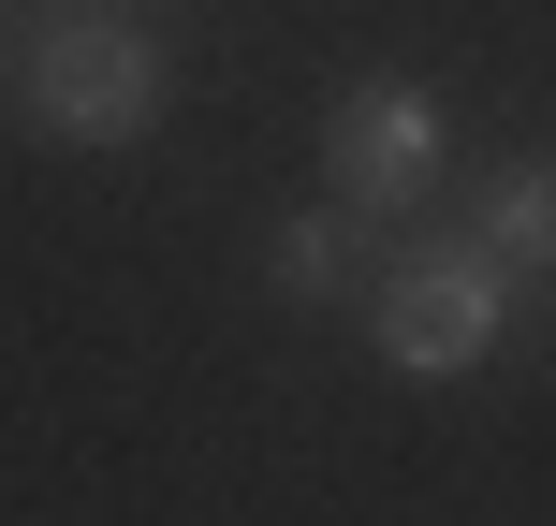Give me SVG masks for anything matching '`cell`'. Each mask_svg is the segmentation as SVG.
<instances>
[{"label":"cell","mask_w":556,"mask_h":526,"mask_svg":"<svg viewBox=\"0 0 556 526\" xmlns=\"http://www.w3.org/2000/svg\"><path fill=\"white\" fill-rule=\"evenodd\" d=\"M454 234H469L513 293H556V146H513V162L469 191V220H454Z\"/></svg>","instance_id":"obj_4"},{"label":"cell","mask_w":556,"mask_h":526,"mask_svg":"<svg viewBox=\"0 0 556 526\" xmlns=\"http://www.w3.org/2000/svg\"><path fill=\"white\" fill-rule=\"evenodd\" d=\"M15 103L45 146H147L176 117V44L132 0H45L15 29Z\"/></svg>","instance_id":"obj_1"},{"label":"cell","mask_w":556,"mask_h":526,"mask_svg":"<svg viewBox=\"0 0 556 526\" xmlns=\"http://www.w3.org/2000/svg\"><path fill=\"white\" fill-rule=\"evenodd\" d=\"M366 336H381L395 381H469L513 336V278L469 234H410V249H381V278H366Z\"/></svg>","instance_id":"obj_2"},{"label":"cell","mask_w":556,"mask_h":526,"mask_svg":"<svg viewBox=\"0 0 556 526\" xmlns=\"http://www.w3.org/2000/svg\"><path fill=\"white\" fill-rule=\"evenodd\" d=\"M454 191V117L425 74H352L323 103V205H352L366 234H395L410 205Z\"/></svg>","instance_id":"obj_3"},{"label":"cell","mask_w":556,"mask_h":526,"mask_svg":"<svg viewBox=\"0 0 556 526\" xmlns=\"http://www.w3.org/2000/svg\"><path fill=\"white\" fill-rule=\"evenodd\" d=\"M29 15H45V0H0V29H29Z\"/></svg>","instance_id":"obj_6"},{"label":"cell","mask_w":556,"mask_h":526,"mask_svg":"<svg viewBox=\"0 0 556 526\" xmlns=\"http://www.w3.org/2000/svg\"><path fill=\"white\" fill-rule=\"evenodd\" d=\"M381 249H395V234H366L352 205H293V220L264 234V293H278V307H366Z\"/></svg>","instance_id":"obj_5"}]
</instances>
